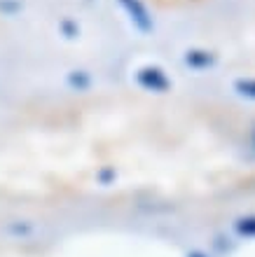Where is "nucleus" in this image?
<instances>
[{"mask_svg":"<svg viewBox=\"0 0 255 257\" xmlns=\"http://www.w3.org/2000/svg\"><path fill=\"white\" fill-rule=\"evenodd\" d=\"M236 89L246 96H255V80H241L236 82Z\"/></svg>","mask_w":255,"mask_h":257,"instance_id":"20e7f679","label":"nucleus"},{"mask_svg":"<svg viewBox=\"0 0 255 257\" xmlns=\"http://www.w3.org/2000/svg\"><path fill=\"white\" fill-rule=\"evenodd\" d=\"M122 10L127 12V17L131 19V24H134L141 33H150L154 26L152 21V14H150V10L145 7V3L143 0H120Z\"/></svg>","mask_w":255,"mask_h":257,"instance_id":"f257e3e1","label":"nucleus"},{"mask_svg":"<svg viewBox=\"0 0 255 257\" xmlns=\"http://www.w3.org/2000/svg\"><path fill=\"white\" fill-rule=\"evenodd\" d=\"M138 84L150 91H164L168 89V77L164 75V70L157 66H145L138 70Z\"/></svg>","mask_w":255,"mask_h":257,"instance_id":"f03ea898","label":"nucleus"},{"mask_svg":"<svg viewBox=\"0 0 255 257\" xmlns=\"http://www.w3.org/2000/svg\"><path fill=\"white\" fill-rule=\"evenodd\" d=\"M185 63L192 68H204V66H211V63H213V56L208 54V52L192 49V52H188V56H185Z\"/></svg>","mask_w":255,"mask_h":257,"instance_id":"7ed1b4c3","label":"nucleus"}]
</instances>
